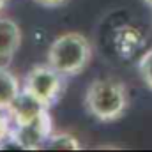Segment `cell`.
<instances>
[{
    "instance_id": "1",
    "label": "cell",
    "mask_w": 152,
    "mask_h": 152,
    "mask_svg": "<svg viewBox=\"0 0 152 152\" xmlns=\"http://www.w3.org/2000/svg\"><path fill=\"white\" fill-rule=\"evenodd\" d=\"M85 110L97 122L110 124L122 118L129 108V88L124 81L104 76L88 83L83 97Z\"/></svg>"
},
{
    "instance_id": "2",
    "label": "cell",
    "mask_w": 152,
    "mask_h": 152,
    "mask_svg": "<svg viewBox=\"0 0 152 152\" xmlns=\"http://www.w3.org/2000/svg\"><path fill=\"white\" fill-rule=\"evenodd\" d=\"M92 60V42L81 32L58 34L48 46L46 62L67 78L81 75Z\"/></svg>"
},
{
    "instance_id": "3",
    "label": "cell",
    "mask_w": 152,
    "mask_h": 152,
    "mask_svg": "<svg viewBox=\"0 0 152 152\" xmlns=\"http://www.w3.org/2000/svg\"><path fill=\"white\" fill-rule=\"evenodd\" d=\"M67 76L53 69L48 62L36 64L21 81V88L30 94L44 108H53L64 96L67 87Z\"/></svg>"
},
{
    "instance_id": "4",
    "label": "cell",
    "mask_w": 152,
    "mask_h": 152,
    "mask_svg": "<svg viewBox=\"0 0 152 152\" xmlns=\"http://www.w3.org/2000/svg\"><path fill=\"white\" fill-rule=\"evenodd\" d=\"M53 118L50 110H44L32 120L23 124H14L9 143L25 149V151H37L44 149L50 134L53 133Z\"/></svg>"
},
{
    "instance_id": "5",
    "label": "cell",
    "mask_w": 152,
    "mask_h": 152,
    "mask_svg": "<svg viewBox=\"0 0 152 152\" xmlns=\"http://www.w3.org/2000/svg\"><path fill=\"white\" fill-rule=\"evenodd\" d=\"M112 42H113L115 53L120 58H133L140 51H143L147 44V36L140 27L133 23H124L115 28Z\"/></svg>"
},
{
    "instance_id": "6",
    "label": "cell",
    "mask_w": 152,
    "mask_h": 152,
    "mask_svg": "<svg viewBox=\"0 0 152 152\" xmlns=\"http://www.w3.org/2000/svg\"><path fill=\"white\" fill-rule=\"evenodd\" d=\"M21 27L7 16H0V66H9L21 46Z\"/></svg>"
},
{
    "instance_id": "7",
    "label": "cell",
    "mask_w": 152,
    "mask_h": 152,
    "mask_svg": "<svg viewBox=\"0 0 152 152\" xmlns=\"http://www.w3.org/2000/svg\"><path fill=\"white\" fill-rule=\"evenodd\" d=\"M21 92V81L7 66H0V110H9Z\"/></svg>"
},
{
    "instance_id": "8",
    "label": "cell",
    "mask_w": 152,
    "mask_h": 152,
    "mask_svg": "<svg viewBox=\"0 0 152 152\" xmlns=\"http://www.w3.org/2000/svg\"><path fill=\"white\" fill-rule=\"evenodd\" d=\"M44 149H62V151H80L83 149L81 142L75 134L66 131H53L44 145Z\"/></svg>"
},
{
    "instance_id": "9",
    "label": "cell",
    "mask_w": 152,
    "mask_h": 152,
    "mask_svg": "<svg viewBox=\"0 0 152 152\" xmlns=\"http://www.w3.org/2000/svg\"><path fill=\"white\" fill-rule=\"evenodd\" d=\"M138 75L143 80V83L152 90V48L145 50L138 58Z\"/></svg>"
},
{
    "instance_id": "10",
    "label": "cell",
    "mask_w": 152,
    "mask_h": 152,
    "mask_svg": "<svg viewBox=\"0 0 152 152\" xmlns=\"http://www.w3.org/2000/svg\"><path fill=\"white\" fill-rule=\"evenodd\" d=\"M12 127H14V122H12V117L9 115V112L7 110H0V147L9 143Z\"/></svg>"
},
{
    "instance_id": "11",
    "label": "cell",
    "mask_w": 152,
    "mask_h": 152,
    "mask_svg": "<svg viewBox=\"0 0 152 152\" xmlns=\"http://www.w3.org/2000/svg\"><path fill=\"white\" fill-rule=\"evenodd\" d=\"M36 4L42 5V7H48V9H55V7H62L66 5L69 0H34Z\"/></svg>"
},
{
    "instance_id": "12",
    "label": "cell",
    "mask_w": 152,
    "mask_h": 152,
    "mask_svg": "<svg viewBox=\"0 0 152 152\" xmlns=\"http://www.w3.org/2000/svg\"><path fill=\"white\" fill-rule=\"evenodd\" d=\"M9 2H11V0H0V12L7 7V4H9Z\"/></svg>"
},
{
    "instance_id": "13",
    "label": "cell",
    "mask_w": 152,
    "mask_h": 152,
    "mask_svg": "<svg viewBox=\"0 0 152 152\" xmlns=\"http://www.w3.org/2000/svg\"><path fill=\"white\" fill-rule=\"evenodd\" d=\"M143 2H145V4H147L149 7H152V0H143Z\"/></svg>"
}]
</instances>
